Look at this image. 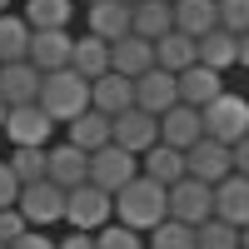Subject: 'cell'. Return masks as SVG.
Wrapping results in <instances>:
<instances>
[{"label":"cell","mask_w":249,"mask_h":249,"mask_svg":"<svg viewBox=\"0 0 249 249\" xmlns=\"http://www.w3.org/2000/svg\"><path fill=\"white\" fill-rule=\"evenodd\" d=\"M199 130H204V140H214V144L249 140V105H244V95L239 90H219L210 105L199 110Z\"/></svg>","instance_id":"obj_3"},{"label":"cell","mask_w":249,"mask_h":249,"mask_svg":"<svg viewBox=\"0 0 249 249\" xmlns=\"http://www.w3.org/2000/svg\"><path fill=\"white\" fill-rule=\"evenodd\" d=\"M214 25L230 35H244L249 30V0H214Z\"/></svg>","instance_id":"obj_33"},{"label":"cell","mask_w":249,"mask_h":249,"mask_svg":"<svg viewBox=\"0 0 249 249\" xmlns=\"http://www.w3.org/2000/svg\"><path fill=\"white\" fill-rule=\"evenodd\" d=\"M130 90H135V110L155 115V120L170 105H179V100H175V75H164V70H144L140 80H130Z\"/></svg>","instance_id":"obj_16"},{"label":"cell","mask_w":249,"mask_h":249,"mask_svg":"<svg viewBox=\"0 0 249 249\" xmlns=\"http://www.w3.org/2000/svg\"><path fill=\"white\" fill-rule=\"evenodd\" d=\"M164 30H175V25H170V5H164V0H140V5H130V35L160 40Z\"/></svg>","instance_id":"obj_28"},{"label":"cell","mask_w":249,"mask_h":249,"mask_svg":"<svg viewBox=\"0 0 249 249\" xmlns=\"http://www.w3.org/2000/svg\"><path fill=\"white\" fill-rule=\"evenodd\" d=\"M150 45H155V70H164V75H179V70L195 65V40L179 35V30H164Z\"/></svg>","instance_id":"obj_25"},{"label":"cell","mask_w":249,"mask_h":249,"mask_svg":"<svg viewBox=\"0 0 249 249\" xmlns=\"http://www.w3.org/2000/svg\"><path fill=\"white\" fill-rule=\"evenodd\" d=\"M184 175L199 179V184H219L224 175H234V164H230V144H214V140H195L190 150H184Z\"/></svg>","instance_id":"obj_12"},{"label":"cell","mask_w":249,"mask_h":249,"mask_svg":"<svg viewBox=\"0 0 249 249\" xmlns=\"http://www.w3.org/2000/svg\"><path fill=\"white\" fill-rule=\"evenodd\" d=\"M20 20H25L30 30H70V20L80 15L75 0H20Z\"/></svg>","instance_id":"obj_24"},{"label":"cell","mask_w":249,"mask_h":249,"mask_svg":"<svg viewBox=\"0 0 249 249\" xmlns=\"http://www.w3.org/2000/svg\"><path fill=\"white\" fill-rule=\"evenodd\" d=\"M110 204H115V224L144 234V230H155V224L164 219V184L135 175L130 184H120V190L110 195Z\"/></svg>","instance_id":"obj_1"},{"label":"cell","mask_w":249,"mask_h":249,"mask_svg":"<svg viewBox=\"0 0 249 249\" xmlns=\"http://www.w3.org/2000/svg\"><path fill=\"white\" fill-rule=\"evenodd\" d=\"M0 135L10 140V150H45L50 135H55V120L40 110V105H15V110H5Z\"/></svg>","instance_id":"obj_6"},{"label":"cell","mask_w":249,"mask_h":249,"mask_svg":"<svg viewBox=\"0 0 249 249\" xmlns=\"http://www.w3.org/2000/svg\"><path fill=\"white\" fill-rule=\"evenodd\" d=\"M95 249H144V234L124 230V224H105V230H95Z\"/></svg>","instance_id":"obj_34"},{"label":"cell","mask_w":249,"mask_h":249,"mask_svg":"<svg viewBox=\"0 0 249 249\" xmlns=\"http://www.w3.org/2000/svg\"><path fill=\"white\" fill-rule=\"evenodd\" d=\"M15 210H20V219H25V230H55V224H65V190L50 184V179L20 184Z\"/></svg>","instance_id":"obj_4"},{"label":"cell","mask_w":249,"mask_h":249,"mask_svg":"<svg viewBox=\"0 0 249 249\" xmlns=\"http://www.w3.org/2000/svg\"><path fill=\"white\" fill-rule=\"evenodd\" d=\"M170 25L179 35L199 40L204 30H214V0H175L170 5Z\"/></svg>","instance_id":"obj_27"},{"label":"cell","mask_w":249,"mask_h":249,"mask_svg":"<svg viewBox=\"0 0 249 249\" xmlns=\"http://www.w3.org/2000/svg\"><path fill=\"white\" fill-rule=\"evenodd\" d=\"M55 249H95V234H80V230H70L65 239H55Z\"/></svg>","instance_id":"obj_38"},{"label":"cell","mask_w":249,"mask_h":249,"mask_svg":"<svg viewBox=\"0 0 249 249\" xmlns=\"http://www.w3.org/2000/svg\"><path fill=\"white\" fill-rule=\"evenodd\" d=\"M35 95H40V70H35V65H25V60L0 65V100H5V110L35 105Z\"/></svg>","instance_id":"obj_18"},{"label":"cell","mask_w":249,"mask_h":249,"mask_svg":"<svg viewBox=\"0 0 249 249\" xmlns=\"http://www.w3.org/2000/svg\"><path fill=\"white\" fill-rule=\"evenodd\" d=\"M0 124H5V100H0Z\"/></svg>","instance_id":"obj_41"},{"label":"cell","mask_w":249,"mask_h":249,"mask_svg":"<svg viewBox=\"0 0 249 249\" xmlns=\"http://www.w3.org/2000/svg\"><path fill=\"white\" fill-rule=\"evenodd\" d=\"M15 195H20V184H15V175H10V164L0 160V210H15Z\"/></svg>","instance_id":"obj_37"},{"label":"cell","mask_w":249,"mask_h":249,"mask_svg":"<svg viewBox=\"0 0 249 249\" xmlns=\"http://www.w3.org/2000/svg\"><path fill=\"white\" fill-rule=\"evenodd\" d=\"M90 175V155L85 150H75V144H45V179L60 184V190H75V184H85Z\"/></svg>","instance_id":"obj_14"},{"label":"cell","mask_w":249,"mask_h":249,"mask_svg":"<svg viewBox=\"0 0 249 249\" xmlns=\"http://www.w3.org/2000/svg\"><path fill=\"white\" fill-rule=\"evenodd\" d=\"M164 219H179V224H195L199 219H210V184H199V179H175L170 190H164Z\"/></svg>","instance_id":"obj_9"},{"label":"cell","mask_w":249,"mask_h":249,"mask_svg":"<svg viewBox=\"0 0 249 249\" xmlns=\"http://www.w3.org/2000/svg\"><path fill=\"white\" fill-rule=\"evenodd\" d=\"M164 5H175V0H164Z\"/></svg>","instance_id":"obj_43"},{"label":"cell","mask_w":249,"mask_h":249,"mask_svg":"<svg viewBox=\"0 0 249 249\" xmlns=\"http://www.w3.org/2000/svg\"><path fill=\"white\" fill-rule=\"evenodd\" d=\"M210 214L244 230L249 224V175H224L219 184H210Z\"/></svg>","instance_id":"obj_11"},{"label":"cell","mask_w":249,"mask_h":249,"mask_svg":"<svg viewBox=\"0 0 249 249\" xmlns=\"http://www.w3.org/2000/svg\"><path fill=\"white\" fill-rule=\"evenodd\" d=\"M120 5H140V0H120Z\"/></svg>","instance_id":"obj_42"},{"label":"cell","mask_w":249,"mask_h":249,"mask_svg":"<svg viewBox=\"0 0 249 249\" xmlns=\"http://www.w3.org/2000/svg\"><path fill=\"white\" fill-rule=\"evenodd\" d=\"M219 90H230V85H224V75L204 70V65H190V70L175 75V100H179V105H190V110H204Z\"/></svg>","instance_id":"obj_15"},{"label":"cell","mask_w":249,"mask_h":249,"mask_svg":"<svg viewBox=\"0 0 249 249\" xmlns=\"http://www.w3.org/2000/svg\"><path fill=\"white\" fill-rule=\"evenodd\" d=\"M10 5H15V0H0V15H5V10H10Z\"/></svg>","instance_id":"obj_39"},{"label":"cell","mask_w":249,"mask_h":249,"mask_svg":"<svg viewBox=\"0 0 249 249\" xmlns=\"http://www.w3.org/2000/svg\"><path fill=\"white\" fill-rule=\"evenodd\" d=\"M144 249H195V230L179 219H160L155 230H144Z\"/></svg>","instance_id":"obj_31"},{"label":"cell","mask_w":249,"mask_h":249,"mask_svg":"<svg viewBox=\"0 0 249 249\" xmlns=\"http://www.w3.org/2000/svg\"><path fill=\"white\" fill-rule=\"evenodd\" d=\"M25 234V219H20V210H0V244H10Z\"/></svg>","instance_id":"obj_36"},{"label":"cell","mask_w":249,"mask_h":249,"mask_svg":"<svg viewBox=\"0 0 249 249\" xmlns=\"http://www.w3.org/2000/svg\"><path fill=\"white\" fill-rule=\"evenodd\" d=\"M5 249H55V234L50 230H25L20 239H10Z\"/></svg>","instance_id":"obj_35"},{"label":"cell","mask_w":249,"mask_h":249,"mask_svg":"<svg viewBox=\"0 0 249 249\" xmlns=\"http://www.w3.org/2000/svg\"><path fill=\"white\" fill-rule=\"evenodd\" d=\"M195 249H244V230H234V224L210 214V219L195 224Z\"/></svg>","instance_id":"obj_30"},{"label":"cell","mask_w":249,"mask_h":249,"mask_svg":"<svg viewBox=\"0 0 249 249\" xmlns=\"http://www.w3.org/2000/svg\"><path fill=\"white\" fill-rule=\"evenodd\" d=\"M204 130H199V110H190V105H170L160 115V144H170V150H190V144L199 140Z\"/></svg>","instance_id":"obj_21"},{"label":"cell","mask_w":249,"mask_h":249,"mask_svg":"<svg viewBox=\"0 0 249 249\" xmlns=\"http://www.w3.org/2000/svg\"><path fill=\"white\" fill-rule=\"evenodd\" d=\"M25 45H30V25L20 20V10H5L0 15V65L25 60Z\"/></svg>","instance_id":"obj_29"},{"label":"cell","mask_w":249,"mask_h":249,"mask_svg":"<svg viewBox=\"0 0 249 249\" xmlns=\"http://www.w3.org/2000/svg\"><path fill=\"white\" fill-rule=\"evenodd\" d=\"M85 35H100V40L130 35V5H120V0H95V5H85Z\"/></svg>","instance_id":"obj_22"},{"label":"cell","mask_w":249,"mask_h":249,"mask_svg":"<svg viewBox=\"0 0 249 249\" xmlns=\"http://www.w3.org/2000/svg\"><path fill=\"white\" fill-rule=\"evenodd\" d=\"M140 175L170 190L175 179H184V155H179V150H170V144H150V150L140 155Z\"/></svg>","instance_id":"obj_26"},{"label":"cell","mask_w":249,"mask_h":249,"mask_svg":"<svg viewBox=\"0 0 249 249\" xmlns=\"http://www.w3.org/2000/svg\"><path fill=\"white\" fill-rule=\"evenodd\" d=\"M115 219V204L105 190H95V184H75V190H65V224L80 234H95V230H105V224Z\"/></svg>","instance_id":"obj_5"},{"label":"cell","mask_w":249,"mask_h":249,"mask_svg":"<svg viewBox=\"0 0 249 249\" xmlns=\"http://www.w3.org/2000/svg\"><path fill=\"white\" fill-rule=\"evenodd\" d=\"M5 164H10L15 184H35V179H45V150H10Z\"/></svg>","instance_id":"obj_32"},{"label":"cell","mask_w":249,"mask_h":249,"mask_svg":"<svg viewBox=\"0 0 249 249\" xmlns=\"http://www.w3.org/2000/svg\"><path fill=\"white\" fill-rule=\"evenodd\" d=\"M135 105V90H130V80L124 75H115V70H105V75H95L90 80V110H100V115H120V110H130Z\"/></svg>","instance_id":"obj_19"},{"label":"cell","mask_w":249,"mask_h":249,"mask_svg":"<svg viewBox=\"0 0 249 249\" xmlns=\"http://www.w3.org/2000/svg\"><path fill=\"white\" fill-rule=\"evenodd\" d=\"M85 5H95V0H75V10H85Z\"/></svg>","instance_id":"obj_40"},{"label":"cell","mask_w":249,"mask_h":249,"mask_svg":"<svg viewBox=\"0 0 249 249\" xmlns=\"http://www.w3.org/2000/svg\"><path fill=\"white\" fill-rule=\"evenodd\" d=\"M70 30H30V45H25V65H35L40 75L50 70H70Z\"/></svg>","instance_id":"obj_13"},{"label":"cell","mask_w":249,"mask_h":249,"mask_svg":"<svg viewBox=\"0 0 249 249\" xmlns=\"http://www.w3.org/2000/svg\"><path fill=\"white\" fill-rule=\"evenodd\" d=\"M35 105L45 110L55 124H65V120H75L80 110H90V80H80L75 70H50V75H40Z\"/></svg>","instance_id":"obj_2"},{"label":"cell","mask_w":249,"mask_h":249,"mask_svg":"<svg viewBox=\"0 0 249 249\" xmlns=\"http://www.w3.org/2000/svg\"><path fill=\"white\" fill-rule=\"evenodd\" d=\"M0 249H5V244H0Z\"/></svg>","instance_id":"obj_44"},{"label":"cell","mask_w":249,"mask_h":249,"mask_svg":"<svg viewBox=\"0 0 249 249\" xmlns=\"http://www.w3.org/2000/svg\"><path fill=\"white\" fill-rule=\"evenodd\" d=\"M110 144H120V150L124 155H144V150H150V144H160V120L155 115H144V110H120L115 120H110Z\"/></svg>","instance_id":"obj_8"},{"label":"cell","mask_w":249,"mask_h":249,"mask_svg":"<svg viewBox=\"0 0 249 249\" xmlns=\"http://www.w3.org/2000/svg\"><path fill=\"white\" fill-rule=\"evenodd\" d=\"M140 175V160L135 155H124L120 150V144H105V150H95L90 155V184H95V190H105V195H115L120 190V184H130Z\"/></svg>","instance_id":"obj_10"},{"label":"cell","mask_w":249,"mask_h":249,"mask_svg":"<svg viewBox=\"0 0 249 249\" xmlns=\"http://www.w3.org/2000/svg\"><path fill=\"white\" fill-rule=\"evenodd\" d=\"M70 70H75L80 80L105 75V70H110V40H100V35H75V40H70Z\"/></svg>","instance_id":"obj_23"},{"label":"cell","mask_w":249,"mask_h":249,"mask_svg":"<svg viewBox=\"0 0 249 249\" xmlns=\"http://www.w3.org/2000/svg\"><path fill=\"white\" fill-rule=\"evenodd\" d=\"M110 70L124 75V80H140L144 70H155V45L140 35H120L110 40Z\"/></svg>","instance_id":"obj_17"},{"label":"cell","mask_w":249,"mask_h":249,"mask_svg":"<svg viewBox=\"0 0 249 249\" xmlns=\"http://www.w3.org/2000/svg\"><path fill=\"white\" fill-rule=\"evenodd\" d=\"M65 144H75V150H105L110 144V115H100V110H80L75 120H65Z\"/></svg>","instance_id":"obj_20"},{"label":"cell","mask_w":249,"mask_h":249,"mask_svg":"<svg viewBox=\"0 0 249 249\" xmlns=\"http://www.w3.org/2000/svg\"><path fill=\"white\" fill-rule=\"evenodd\" d=\"M239 60H249V40L244 35H230V30H204L199 40H195V65H204V70H214V75H224L230 65H239Z\"/></svg>","instance_id":"obj_7"}]
</instances>
